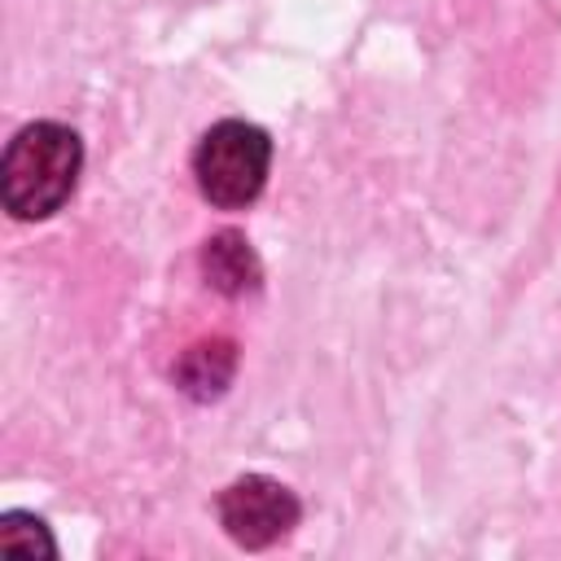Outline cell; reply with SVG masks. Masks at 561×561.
<instances>
[{"label":"cell","instance_id":"cell-1","mask_svg":"<svg viewBox=\"0 0 561 561\" xmlns=\"http://www.w3.org/2000/svg\"><path fill=\"white\" fill-rule=\"evenodd\" d=\"M83 145L66 123H26L0 158V197L18 219H48L79 184Z\"/></svg>","mask_w":561,"mask_h":561},{"label":"cell","instance_id":"cell-2","mask_svg":"<svg viewBox=\"0 0 561 561\" xmlns=\"http://www.w3.org/2000/svg\"><path fill=\"white\" fill-rule=\"evenodd\" d=\"M267 167H272V140H267V131L254 127V123H241V118L215 123L197 140V149H193L197 188L219 210L250 206L263 193V184H267Z\"/></svg>","mask_w":561,"mask_h":561},{"label":"cell","instance_id":"cell-3","mask_svg":"<svg viewBox=\"0 0 561 561\" xmlns=\"http://www.w3.org/2000/svg\"><path fill=\"white\" fill-rule=\"evenodd\" d=\"M219 522L232 535V543H241V548H267V543L285 539L298 526V500L276 478L245 473V478H237L219 495Z\"/></svg>","mask_w":561,"mask_h":561},{"label":"cell","instance_id":"cell-4","mask_svg":"<svg viewBox=\"0 0 561 561\" xmlns=\"http://www.w3.org/2000/svg\"><path fill=\"white\" fill-rule=\"evenodd\" d=\"M202 267H206V280L219 294L237 298V294L259 289V259H254V250L241 232H215L202 250Z\"/></svg>","mask_w":561,"mask_h":561},{"label":"cell","instance_id":"cell-5","mask_svg":"<svg viewBox=\"0 0 561 561\" xmlns=\"http://www.w3.org/2000/svg\"><path fill=\"white\" fill-rule=\"evenodd\" d=\"M232 368H237L232 342L215 337V342H197L193 351H184L175 377H180V386H184L193 399H210V394H219V390L228 386Z\"/></svg>","mask_w":561,"mask_h":561},{"label":"cell","instance_id":"cell-6","mask_svg":"<svg viewBox=\"0 0 561 561\" xmlns=\"http://www.w3.org/2000/svg\"><path fill=\"white\" fill-rule=\"evenodd\" d=\"M0 552L4 557H22V561H35V557H53L57 543L48 539L44 522L31 517V513H4L0 517Z\"/></svg>","mask_w":561,"mask_h":561}]
</instances>
